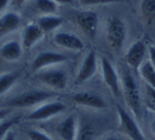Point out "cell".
Segmentation results:
<instances>
[{
	"label": "cell",
	"instance_id": "6da1fadb",
	"mask_svg": "<svg viewBox=\"0 0 155 140\" xmlns=\"http://www.w3.org/2000/svg\"><path fill=\"white\" fill-rule=\"evenodd\" d=\"M121 83H122V91L127 106L136 117H139L141 98H140V91L135 79L129 72H123Z\"/></svg>",
	"mask_w": 155,
	"mask_h": 140
},
{
	"label": "cell",
	"instance_id": "7a4b0ae2",
	"mask_svg": "<svg viewBox=\"0 0 155 140\" xmlns=\"http://www.w3.org/2000/svg\"><path fill=\"white\" fill-rule=\"evenodd\" d=\"M127 38V27L119 17H110L106 26V39L114 50H120Z\"/></svg>",
	"mask_w": 155,
	"mask_h": 140
},
{
	"label": "cell",
	"instance_id": "3957f363",
	"mask_svg": "<svg viewBox=\"0 0 155 140\" xmlns=\"http://www.w3.org/2000/svg\"><path fill=\"white\" fill-rule=\"evenodd\" d=\"M52 97H53V93H48V91L31 90L22 93L16 97L12 98L8 102V104L10 106H13V107H30V106L47 101V100L51 99Z\"/></svg>",
	"mask_w": 155,
	"mask_h": 140
},
{
	"label": "cell",
	"instance_id": "277c9868",
	"mask_svg": "<svg viewBox=\"0 0 155 140\" xmlns=\"http://www.w3.org/2000/svg\"><path fill=\"white\" fill-rule=\"evenodd\" d=\"M117 112L119 117V129L130 140H146L137 122L129 112H125L121 106L117 107Z\"/></svg>",
	"mask_w": 155,
	"mask_h": 140
},
{
	"label": "cell",
	"instance_id": "5b68a950",
	"mask_svg": "<svg viewBox=\"0 0 155 140\" xmlns=\"http://www.w3.org/2000/svg\"><path fill=\"white\" fill-rule=\"evenodd\" d=\"M101 68L104 83L116 97H119L121 95V87L116 69L106 57H101Z\"/></svg>",
	"mask_w": 155,
	"mask_h": 140
},
{
	"label": "cell",
	"instance_id": "8992f818",
	"mask_svg": "<svg viewBox=\"0 0 155 140\" xmlns=\"http://www.w3.org/2000/svg\"><path fill=\"white\" fill-rule=\"evenodd\" d=\"M66 105L63 102L60 101H53L50 103L44 104V105L39 106L32 112H30L28 116V119L33 121H41V120H47V119L51 118V117L55 116L58 114L63 112L66 109Z\"/></svg>",
	"mask_w": 155,
	"mask_h": 140
},
{
	"label": "cell",
	"instance_id": "52a82bcc",
	"mask_svg": "<svg viewBox=\"0 0 155 140\" xmlns=\"http://www.w3.org/2000/svg\"><path fill=\"white\" fill-rule=\"evenodd\" d=\"M77 22L83 30V32L94 39L96 37L99 24V17L96 12L93 11H82L77 14Z\"/></svg>",
	"mask_w": 155,
	"mask_h": 140
},
{
	"label": "cell",
	"instance_id": "ba28073f",
	"mask_svg": "<svg viewBox=\"0 0 155 140\" xmlns=\"http://www.w3.org/2000/svg\"><path fill=\"white\" fill-rule=\"evenodd\" d=\"M147 47L142 41H137L131 45L125 54V62L130 68L138 70L142 63L146 60Z\"/></svg>",
	"mask_w": 155,
	"mask_h": 140
},
{
	"label": "cell",
	"instance_id": "9c48e42d",
	"mask_svg": "<svg viewBox=\"0 0 155 140\" xmlns=\"http://www.w3.org/2000/svg\"><path fill=\"white\" fill-rule=\"evenodd\" d=\"M37 78L44 84L56 89H64L68 82V76L62 69H53L41 72Z\"/></svg>",
	"mask_w": 155,
	"mask_h": 140
},
{
	"label": "cell",
	"instance_id": "30bf717a",
	"mask_svg": "<svg viewBox=\"0 0 155 140\" xmlns=\"http://www.w3.org/2000/svg\"><path fill=\"white\" fill-rule=\"evenodd\" d=\"M97 54L94 51H89L88 54L85 56L83 60L82 65H81L79 71H78L75 82L78 84H82V83L88 81L94 74L97 71Z\"/></svg>",
	"mask_w": 155,
	"mask_h": 140
},
{
	"label": "cell",
	"instance_id": "8fae6325",
	"mask_svg": "<svg viewBox=\"0 0 155 140\" xmlns=\"http://www.w3.org/2000/svg\"><path fill=\"white\" fill-rule=\"evenodd\" d=\"M67 60V56L63 53L54 51H44L38 53L34 57L32 62V70H39L45 67L52 66V65L60 64Z\"/></svg>",
	"mask_w": 155,
	"mask_h": 140
},
{
	"label": "cell",
	"instance_id": "7c38bea8",
	"mask_svg": "<svg viewBox=\"0 0 155 140\" xmlns=\"http://www.w3.org/2000/svg\"><path fill=\"white\" fill-rule=\"evenodd\" d=\"M53 41L58 46L68 50L73 51H80L84 48L83 41L78 36L70 32H58L53 36Z\"/></svg>",
	"mask_w": 155,
	"mask_h": 140
},
{
	"label": "cell",
	"instance_id": "4fadbf2b",
	"mask_svg": "<svg viewBox=\"0 0 155 140\" xmlns=\"http://www.w3.org/2000/svg\"><path fill=\"white\" fill-rule=\"evenodd\" d=\"M72 100L79 105L91 108H104L106 103L99 95L93 93H78L72 96Z\"/></svg>",
	"mask_w": 155,
	"mask_h": 140
},
{
	"label": "cell",
	"instance_id": "5bb4252c",
	"mask_svg": "<svg viewBox=\"0 0 155 140\" xmlns=\"http://www.w3.org/2000/svg\"><path fill=\"white\" fill-rule=\"evenodd\" d=\"M44 31L37 24H30L25 28L22 32V47L31 49L37 41L44 37Z\"/></svg>",
	"mask_w": 155,
	"mask_h": 140
},
{
	"label": "cell",
	"instance_id": "9a60e30c",
	"mask_svg": "<svg viewBox=\"0 0 155 140\" xmlns=\"http://www.w3.org/2000/svg\"><path fill=\"white\" fill-rule=\"evenodd\" d=\"M56 133L62 140L77 139V119L74 116H69L58 123L56 126Z\"/></svg>",
	"mask_w": 155,
	"mask_h": 140
},
{
	"label": "cell",
	"instance_id": "2e32d148",
	"mask_svg": "<svg viewBox=\"0 0 155 140\" xmlns=\"http://www.w3.org/2000/svg\"><path fill=\"white\" fill-rule=\"evenodd\" d=\"M22 55V46L16 41H9L0 47V56L9 62L18 60Z\"/></svg>",
	"mask_w": 155,
	"mask_h": 140
},
{
	"label": "cell",
	"instance_id": "e0dca14e",
	"mask_svg": "<svg viewBox=\"0 0 155 140\" xmlns=\"http://www.w3.org/2000/svg\"><path fill=\"white\" fill-rule=\"evenodd\" d=\"M20 26V17L16 13L9 12L0 18V37L15 31Z\"/></svg>",
	"mask_w": 155,
	"mask_h": 140
},
{
	"label": "cell",
	"instance_id": "ac0fdd59",
	"mask_svg": "<svg viewBox=\"0 0 155 140\" xmlns=\"http://www.w3.org/2000/svg\"><path fill=\"white\" fill-rule=\"evenodd\" d=\"M63 22H64V19L62 17L49 14V15L41 16L37 24L41 27V29L44 31V33H47L51 32V31L55 30L56 28L61 27L63 24Z\"/></svg>",
	"mask_w": 155,
	"mask_h": 140
},
{
	"label": "cell",
	"instance_id": "d6986e66",
	"mask_svg": "<svg viewBox=\"0 0 155 140\" xmlns=\"http://www.w3.org/2000/svg\"><path fill=\"white\" fill-rule=\"evenodd\" d=\"M138 70H139L140 77L146 82V84L155 88V69L153 65L151 64L150 60H144Z\"/></svg>",
	"mask_w": 155,
	"mask_h": 140
},
{
	"label": "cell",
	"instance_id": "ffe728a7",
	"mask_svg": "<svg viewBox=\"0 0 155 140\" xmlns=\"http://www.w3.org/2000/svg\"><path fill=\"white\" fill-rule=\"evenodd\" d=\"M18 72H8L0 76V96L5 93L18 80Z\"/></svg>",
	"mask_w": 155,
	"mask_h": 140
},
{
	"label": "cell",
	"instance_id": "44dd1931",
	"mask_svg": "<svg viewBox=\"0 0 155 140\" xmlns=\"http://www.w3.org/2000/svg\"><path fill=\"white\" fill-rule=\"evenodd\" d=\"M141 15L148 24L155 20V0H142L140 5Z\"/></svg>",
	"mask_w": 155,
	"mask_h": 140
},
{
	"label": "cell",
	"instance_id": "7402d4cb",
	"mask_svg": "<svg viewBox=\"0 0 155 140\" xmlns=\"http://www.w3.org/2000/svg\"><path fill=\"white\" fill-rule=\"evenodd\" d=\"M34 5L35 9L44 15L55 13L58 9V3L53 0H34Z\"/></svg>",
	"mask_w": 155,
	"mask_h": 140
},
{
	"label": "cell",
	"instance_id": "603a6c76",
	"mask_svg": "<svg viewBox=\"0 0 155 140\" xmlns=\"http://www.w3.org/2000/svg\"><path fill=\"white\" fill-rule=\"evenodd\" d=\"M143 100L147 108L155 112V88L146 84L143 88Z\"/></svg>",
	"mask_w": 155,
	"mask_h": 140
},
{
	"label": "cell",
	"instance_id": "cb8c5ba5",
	"mask_svg": "<svg viewBox=\"0 0 155 140\" xmlns=\"http://www.w3.org/2000/svg\"><path fill=\"white\" fill-rule=\"evenodd\" d=\"M19 117H14L12 119H8L2 122H0V140H2L3 137L5 136V134L11 129V127L13 126L15 123L18 122Z\"/></svg>",
	"mask_w": 155,
	"mask_h": 140
},
{
	"label": "cell",
	"instance_id": "d4e9b609",
	"mask_svg": "<svg viewBox=\"0 0 155 140\" xmlns=\"http://www.w3.org/2000/svg\"><path fill=\"white\" fill-rule=\"evenodd\" d=\"M27 136L29 140H53L49 135L37 129H29L27 131Z\"/></svg>",
	"mask_w": 155,
	"mask_h": 140
},
{
	"label": "cell",
	"instance_id": "484cf974",
	"mask_svg": "<svg viewBox=\"0 0 155 140\" xmlns=\"http://www.w3.org/2000/svg\"><path fill=\"white\" fill-rule=\"evenodd\" d=\"M123 0H80L83 5H110V3L121 2Z\"/></svg>",
	"mask_w": 155,
	"mask_h": 140
},
{
	"label": "cell",
	"instance_id": "4316f807",
	"mask_svg": "<svg viewBox=\"0 0 155 140\" xmlns=\"http://www.w3.org/2000/svg\"><path fill=\"white\" fill-rule=\"evenodd\" d=\"M94 138V132L91 129H84L81 131V133L79 134V136L77 137L75 140H93Z\"/></svg>",
	"mask_w": 155,
	"mask_h": 140
},
{
	"label": "cell",
	"instance_id": "83f0119b",
	"mask_svg": "<svg viewBox=\"0 0 155 140\" xmlns=\"http://www.w3.org/2000/svg\"><path fill=\"white\" fill-rule=\"evenodd\" d=\"M148 51H149V60H150L151 64L153 65L155 69V47L154 46H150L148 48Z\"/></svg>",
	"mask_w": 155,
	"mask_h": 140
},
{
	"label": "cell",
	"instance_id": "f1b7e54d",
	"mask_svg": "<svg viewBox=\"0 0 155 140\" xmlns=\"http://www.w3.org/2000/svg\"><path fill=\"white\" fill-rule=\"evenodd\" d=\"M2 140H16V137H15V134H14V132L10 129V131L5 134V136L3 137Z\"/></svg>",
	"mask_w": 155,
	"mask_h": 140
},
{
	"label": "cell",
	"instance_id": "f546056e",
	"mask_svg": "<svg viewBox=\"0 0 155 140\" xmlns=\"http://www.w3.org/2000/svg\"><path fill=\"white\" fill-rule=\"evenodd\" d=\"M103 140H127L123 137H120V136H115V135H112V136H108V137L104 138Z\"/></svg>",
	"mask_w": 155,
	"mask_h": 140
},
{
	"label": "cell",
	"instance_id": "4dcf8cb0",
	"mask_svg": "<svg viewBox=\"0 0 155 140\" xmlns=\"http://www.w3.org/2000/svg\"><path fill=\"white\" fill-rule=\"evenodd\" d=\"M9 115V109H0V121H2Z\"/></svg>",
	"mask_w": 155,
	"mask_h": 140
},
{
	"label": "cell",
	"instance_id": "1f68e13d",
	"mask_svg": "<svg viewBox=\"0 0 155 140\" xmlns=\"http://www.w3.org/2000/svg\"><path fill=\"white\" fill-rule=\"evenodd\" d=\"M58 5H72V0H53Z\"/></svg>",
	"mask_w": 155,
	"mask_h": 140
},
{
	"label": "cell",
	"instance_id": "d6a6232c",
	"mask_svg": "<svg viewBox=\"0 0 155 140\" xmlns=\"http://www.w3.org/2000/svg\"><path fill=\"white\" fill-rule=\"evenodd\" d=\"M10 0H0V12L2 11L3 9H5L8 5H9Z\"/></svg>",
	"mask_w": 155,
	"mask_h": 140
},
{
	"label": "cell",
	"instance_id": "836d02e7",
	"mask_svg": "<svg viewBox=\"0 0 155 140\" xmlns=\"http://www.w3.org/2000/svg\"><path fill=\"white\" fill-rule=\"evenodd\" d=\"M150 131H151V133H152L153 135L155 136V119H153V120L151 121V123H150Z\"/></svg>",
	"mask_w": 155,
	"mask_h": 140
},
{
	"label": "cell",
	"instance_id": "e575fe53",
	"mask_svg": "<svg viewBox=\"0 0 155 140\" xmlns=\"http://www.w3.org/2000/svg\"><path fill=\"white\" fill-rule=\"evenodd\" d=\"M24 1L25 0H15V3H17V5H21Z\"/></svg>",
	"mask_w": 155,
	"mask_h": 140
}]
</instances>
